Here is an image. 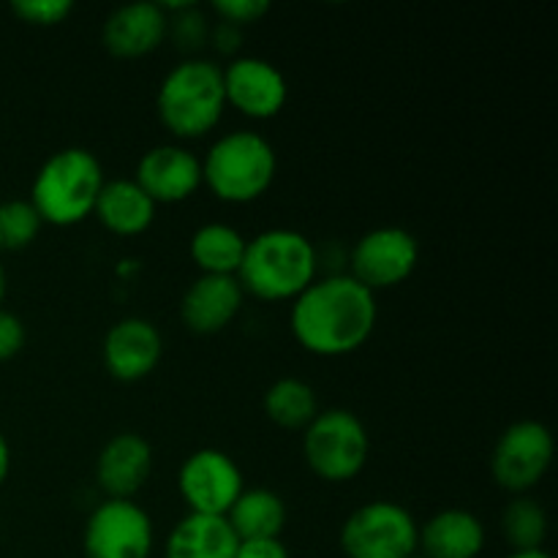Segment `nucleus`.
I'll use <instances>...</instances> for the list:
<instances>
[{"instance_id": "2f4dec72", "label": "nucleus", "mask_w": 558, "mask_h": 558, "mask_svg": "<svg viewBox=\"0 0 558 558\" xmlns=\"http://www.w3.org/2000/svg\"><path fill=\"white\" fill-rule=\"evenodd\" d=\"M9 474H11V445L9 439H5L3 428H0V488L5 485Z\"/></svg>"}, {"instance_id": "aec40b11", "label": "nucleus", "mask_w": 558, "mask_h": 558, "mask_svg": "<svg viewBox=\"0 0 558 558\" xmlns=\"http://www.w3.org/2000/svg\"><path fill=\"white\" fill-rule=\"evenodd\" d=\"M238 545L240 539L227 518L189 512L169 532L163 558H234Z\"/></svg>"}, {"instance_id": "c85d7f7f", "label": "nucleus", "mask_w": 558, "mask_h": 558, "mask_svg": "<svg viewBox=\"0 0 558 558\" xmlns=\"http://www.w3.org/2000/svg\"><path fill=\"white\" fill-rule=\"evenodd\" d=\"M25 341H27L25 322H22L16 314H11V311L0 308V363L14 360L16 354L25 349Z\"/></svg>"}, {"instance_id": "dca6fc26", "label": "nucleus", "mask_w": 558, "mask_h": 558, "mask_svg": "<svg viewBox=\"0 0 558 558\" xmlns=\"http://www.w3.org/2000/svg\"><path fill=\"white\" fill-rule=\"evenodd\" d=\"M245 292L234 276H199L180 300V319L196 336H218L243 311Z\"/></svg>"}, {"instance_id": "c756f323", "label": "nucleus", "mask_w": 558, "mask_h": 558, "mask_svg": "<svg viewBox=\"0 0 558 558\" xmlns=\"http://www.w3.org/2000/svg\"><path fill=\"white\" fill-rule=\"evenodd\" d=\"M234 558H292L289 556L287 545L278 539H243L238 545V554Z\"/></svg>"}, {"instance_id": "f03ea898", "label": "nucleus", "mask_w": 558, "mask_h": 558, "mask_svg": "<svg viewBox=\"0 0 558 558\" xmlns=\"http://www.w3.org/2000/svg\"><path fill=\"white\" fill-rule=\"evenodd\" d=\"M238 283L265 303H292L319 278V251L298 229H265L245 243Z\"/></svg>"}, {"instance_id": "1a4fd4ad", "label": "nucleus", "mask_w": 558, "mask_h": 558, "mask_svg": "<svg viewBox=\"0 0 558 558\" xmlns=\"http://www.w3.org/2000/svg\"><path fill=\"white\" fill-rule=\"evenodd\" d=\"M153 545V518L134 499H107L87 515L85 558H150Z\"/></svg>"}, {"instance_id": "4be33fe9", "label": "nucleus", "mask_w": 558, "mask_h": 558, "mask_svg": "<svg viewBox=\"0 0 558 558\" xmlns=\"http://www.w3.org/2000/svg\"><path fill=\"white\" fill-rule=\"evenodd\" d=\"M248 240L232 223H202L189 240V254L199 276H238Z\"/></svg>"}, {"instance_id": "ddd939ff", "label": "nucleus", "mask_w": 558, "mask_h": 558, "mask_svg": "<svg viewBox=\"0 0 558 558\" xmlns=\"http://www.w3.org/2000/svg\"><path fill=\"white\" fill-rule=\"evenodd\" d=\"M134 180L156 205H180L202 189V158L180 142H163L136 161Z\"/></svg>"}, {"instance_id": "423d86ee", "label": "nucleus", "mask_w": 558, "mask_h": 558, "mask_svg": "<svg viewBox=\"0 0 558 558\" xmlns=\"http://www.w3.org/2000/svg\"><path fill=\"white\" fill-rule=\"evenodd\" d=\"M303 456L311 472L325 483H349L368 463V428L349 409H325L303 430Z\"/></svg>"}, {"instance_id": "a878e982", "label": "nucleus", "mask_w": 558, "mask_h": 558, "mask_svg": "<svg viewBox=\"0 0 558 558\" xmlns=\"http://www.w3.org/2000/svg\"><path fill=\"white\" fill-rule=\"evenodd\" d=\"M172 36L174 47L180 52H185L189 58H199V49L210 41V22H207V14L196 3L185 5L183 11H174L169 14V33Z\"/></svg>"}, {"instance_id": "9d476101", "label": "nucleus", "mask_w": 558, "mask_h": 558, "mask_svg": "<svg viewBox=\"0 0 558 558\" xmlns=\"http://www.w3.org/2000/svg\"><path fill=\"white\" fill-rule=\"evenodd\" d=\"M417 265L420 243L403 227L371 229L349 251V276L374 294L407 283Z\"/></svg>"}, {"instance_id": "6ab92c4d", "label": "nucleus", "mask_w": 558, "mask_h": 558, "mask_svg": "<svg viewBox=\"0 0 558 558\" xmlns=\"http://www.w3.org/2000/svg\"><path fill=\"white\" fill-rule=\"evenodd\" d=\"M156 213L158 205L140 189L134 178H118L104 183L93 216L101 221L107 232L118 238H136L153 227Z\"/></svg>"}, {"instance_id": "cd10ccee", "label": "nucleus", "mask_w": 558, "mask_h": 558, "mask_svg": "<svg viewBox=\"0 0 558 558\" xmlns=\"http://www.w3.org/2000/svg\"><path fill=\"white\" fill-rule=\"evenodd\" d=\"M213 14L218 16V22H229V25L243 31V27L256 25L262 16L270 14V3L267 0H216Z\"/></svg>"}, {"instance_id": "20e7f679", "label": "nucleus", "mask_w": 558, "mask_h": 558, "mask_svg": "<svg viewBox=\"0 0 558 558\" xmlns=\"http://www.w3.org/2000/svg\"><path fill=\"white\" fill-rule=\"evenodd\" d=\"M104 183L107 178L96 153L87 147H63L41 163L27 202L41 223L60 229L76 227L93 216Z\"/></svg>"}, {"instance_id": "473e14b6", "label": "nucleus", "mask_w": 558, "mask_h": 558, "mask_svg": "<svg viewBox=\"0 0 558 558\" xmlns=\"http://www.w3.org/2000/svg\"><path fill=\"white\" fill-rule=\"evenodd\" d=\"M505 558H550V554L545 548L539 550H510V556Z\"/></svg>"}, {"instance_id": "4468645a", "label": "nucleus", "mask_w": 558, "mask_h": 558, "mask_svg": "<svg viewBox=\"0 0 558 558\" xmlns=\"http://www.w3.org/2000/svg\"><path fill=\"white\" fill-rule=\"evenodd\" d=\"M163 357L161 330L150 319L125 316L114 322L101 343V360L109 376L118 381H142L158 368Z\"/></svg>"}, {"instance_id": "9b49d317", "label": "nucleus", "mask_w": 558, "mask_h": 558, "mask_svg": "<svg viewBox=\"0 0 558 558\" xmlns=\"http://www.w3.org/2000/svg\"><path fill=\"white\" fill-rule=\"evenodd\" d=\"M180 499L196 515L227 518L238 496L245 490L243 472L229 452L202 447L191 452L178 472Z\"/></svg>"}, {"instance_id": "7c9ffc66", "label": "nucleus", "mask_w": 558, "mask_h": 558, "mask_svg": "<svg viewBox=\"0 0 558 558\" xmlns=\"http://www.w3.org/2000/svg\"><path fill=\"white\" fill-rule=\"evenodd\" d=\"M207 44H213L221 54H238L240 44H243V31L229 25V22H216V25H210V41Z\"/></svg>"}, {"instance_id": "0eeeda50", "label": "nucleus", "mask_w": 558, "mask_h": 558, "mask_svg": "<svg viewBox=\"0 0 558 558\" xmlns=\"http://www.w3.org/2000/svg\"><path fill=\"white\" fill-rule=\"evenodd\" d=\"M420 523L398 501L376 499L357 507L341 526L347 558H409L417 554Z\"/></svg>"}, {"instance_id": "6e6552de", "label": "nucleus", "mask_w": 558, "mask_h": 558, "mask_svg": "<svg viewBox=\"0 0 558 558\" xmlns=\"http://www.w3.org/2000/svg\"><path fill=\"white\" fill-rule=\"evenodd\" d=\"M556 456V441L548 425L537 420H518L507 425L505 434L490 452V474L496 485L512 496H526L548 474Z\"/></svg>"}, {"instance_id": "2eb2a0df", "label": "nucleus", "mask_w": 558, "mask_h": 558, "mask_svg": "<svg viewBox=\"0 0 558 558\" xmlns=\"http://www.w3.org/2000/svg\"><path fill=\"white\" fill-rule=\"evenodd\" d=\"M153 474V447L134 430L114 434L96 458V483L107 499H134Z\"/></svg>"}, {"instance_id": "bb28decb", "label": "nucleus", "mask_w": 558, "mask_h": 558, "mask_svg": "<svg viewBox=\"0 0 558 558\" xmlns=\"http://www.w3.org/2000/svg\"><path fill=\"white\" fill-rule=\"evenodd\" d=\"M11 14L20 16L25 25L54 27L74 14L71 0H16L11 3Z\"/></svg>"}, {"instance_id": "a211bd4d", "label": "nucleus", "mask_w": 558, "mask_h": 558, "mask_svg": "<svg viewBox=\"0 0 558 558\" xmlns=\"http://www.w3.org/2000/svg\"><path fill=\"white\" fill-rule=\"evenodd\" d=\"M485 539V523L474 512L450 507L420 526L417 554L425 558H480Z\"/></svg>"}, {"instance_id": "5701e85b", "label": "nucleus", "mask_w": 558, "mask_h": 558, "mask_svg": "<svg viewBox=\"0 0 558 558\" xmlns=\"http://www.w3.org/2000/svg\"><path fill=\"white\" fill-rule=\"evenodd\" d=\"M319 398L305 379L283 376L265 392V414L283 430H305L319 414Z\"/></svg>"}, {"instance_id": "b1692460", "label": "nucleus", "mask_w": 558, "mask_h": 558, "mask_svg": "<svg viewBox=\"0 0 558 558\" xmlns=\"http://www.w3.org/2000/svg\"><path fill=\"white\" fill-rule=\"evenodd\" d=\"M501 534L512 550H539L548 537V515L532 496H512L501 512Z\"/></svg>"}, {"instance_id": "f3484780", "label": "nucleus", "mask_w": 558, "mask_h": 558, "mask_svg": "<svg viewBox=\"0 0 558 558\" xmlns=\"http://www.w3.org/2000/svg\"><path fill=\"white\" fill-rule=\"evenodd\" d=\"M169 33V16L161 3H129L114 9L104 22V47L120 60L153 54Z\"/></svg>"}, {"instance_id": "f8f14e48", "label": "nucleus", "mask_w": 558, "mask_h": 558, "mask_svg": "<svg viewBox=\"0 0 558 558\" xmlns=\"http://www.w3.org/2000/svg\"><path fill=\"white\" fill-rule=\"evenodd\" d=\"M223 74L227 107L238 109L251 120H272L287 107L289 85L276 63L254 54H238L229 60Z\"/></svg>"}, {"instance_id": "f704fd0d", "label": "nucleus", "mask_w": 558, "mask_h": 558, "mask_svg": "<svg viewBox=\"0 0 558 558\" xmlns=\"http://www.w3.org/2000/svg\"><path fill=\"white\" fill-rule=\"evenodd\" d=\"M409 558H425V556H420V554H414V556H409Z\"/></svg>"}, {"instance_id": "393cba45", "label": "nucleus", "mask_w": 558, "mask_h": 558, "mask_svg": "<svg viewBox=\"0 0 558 558\" xmlns=\"http://www.w3.org/2000/svg\"><path fill=\"white\" fill-rule=\"evenodd\" d=\"M41 218L27 199L0 202V251H22L41 234Z\"/></svg>"}, {"instance_id": "412c9836", "label": "nucleus", "mask_w": 558, "mask_h": 558, "mask_svg": "<svg viewBox=\"0 0 558 558\" xmlns=\"http://www.w3.org/2000/svg\"><path fill=\"white\" fill-rule=\"evenodd\" d=\"M238 539H278L287 526V505L270 488H245L227 512Z\"/></svg>"}, {"instance_id": "f257e3e1", "label": "nucleus", "mask_w": 558, "mask_h": 558, "mask_svg": "<svg viewBox=\"0 0 558 558\" xmlns=\"http://www.w3.org/2000/svg\"><path fill=\"white\" fill-rule=\"evenodd\" d=\"M379 322L371 289L349 272H327L292 300L289 327L300 347L316 357H347L363 349Z\"/></svg>"}, {"instance_id": "72a5a7b5", "label": "nucleus", "mask_w": 558, "mask_h": 558, "mask_svg": "<svg viewBox=\"0 0 558 558\" xmlns=\"http://www.w3.org/2000/svg\"><path fill=\"white\" fill-rule=\"evenodd\" d=\"M5 292H9V276H5V267L3 262H0V308H3Z\"/></svg>"}, {"instance_id": "7ed1b4c3", "label": "nucleus", "mask_w": 558, "mask_h": 558, "mask_svg": "<svg viewBox=\"0 0 558 558\" xmlns=\"http://www.w3.org/2000/svg\"><path fill=\"white\" fill-rule=\"evenodd\" d=\"M156 112L178 142L202 140L227 112L221 65L207 58H185L161 80Z\"/></svg>"}, {"instance_id": "39448f33", "label": "nucleus", "mask_w": 558, "mask_h": 558, "mask_svg": "<svg viewBox=\"0 0 558 558\" xmlns=\"http://www.w3.org/2000/svg\"><path fill=\"white\" fill-rule=\"evenodd\" d=\"M276 172V147L256 131H229L202 158V185L227 205H248L265 196Z\"/></svg>"}]
</instances>
